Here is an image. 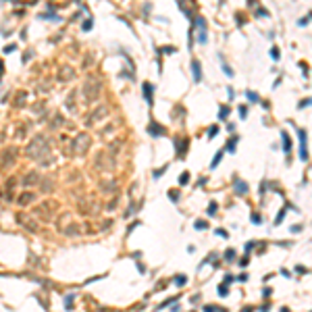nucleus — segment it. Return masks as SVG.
<instances>
[{
  "label": "nucleus",
  "mask_w": 312,
  "mask_h": 312,
  "mask_svg": "<svg viewBox=\"0 0 312 312\" xmlns=\"http://www.w3.org/2000/svg\"><path fill=\"white\" fill-rule=\"evenodd\" d=\"M300 135V160H308V133H306V129H300L298 131Z\"/></svg>",
  "instance_id": "nucleus-1"
},
{
  "label": "nucleus",
  "mask_w": 312,
  "mask_h": 312,
  "mask_svg": "<svg viewBox=\"0 0 312 312\" xmlns=\"http://www.w3.org/2000/svg\"><path fill=\"white\" fill-rule=\"evenodd\" d=\"M194 27H198V29H200V34H198V42H200V44H206V42H208L206 21L202 19V17H196V19H194Z\"/></svg>",
  "instance_id": "nucleus-2"
},
{
  "label": "nucleus",
  "mask_w": 312,
  "mask_h": 312,
  "mask_svg": "<svg viewBox=\"0 0 312 312\" xmlns=\"http://www.w3.org/2000/svg\"><path fill=\"white\" fill-rule=\"evenodd\" d=\"M142 90H144V98H146V102H148V106H152L154 104V85L150 81H144Z\"/></svg>",
  "instance_id": "nucleus-3"
},
{
  "label": "nucleus",
  "mask_w": 312,
  "mask_h": 312,
  "mask_svg": "<svg viewBox=\"0 0 312 312\" xmlns=\"http://www.w3.org/2000/svg\"><path fill=\"white\" fill-rule=\"evenodd\" d=\"M192 75H194V81H196V83L202 81V65H200V61H198V58H194V61H192Z\"/></svg>",
  "instance_id": "nucleus-4"
},
{
  "label": "nucleus",
  "mask_w": 312,
  "mask_h": 312,
  "mask_svg": "<svg viewBox=\"0 0 312 312\" xmlns=\"http://www.w3.org/2000/svg\"><path fill=\"white\" fill-rule=\"evenodd\" d=\"M148 133H150L152 138H158V135H165V127H160L158 123H154V121H152V123L148 125Z\"/></svg>",
  "instance_id": "nucleus-5"
},
{
  "label": "nucleus",
  "mask_w": 312,
  "mask_h": 312,
  "mask_svg": "<svg viewBox=\"0 0 312 312\" xmlns=\"http://www.w3.org/2000/svg\"><path fill=\"white\" fill-rule=\"evenodd\" d=\"M235 194H239V196H243V194H248V183L246 181H242L239 177H235Z\"/></svg>",
  "instance_id": "nucleus-6"
},
{
  "label": "nucleus",
  "mask_w": 312,
  "mask_h": 312,
  "mask_svg": "<svg viewBox=\"0 0 312 312\" xmlns=\"http://www.w3.org/2000/svg\"><path fill=\"white\" fill-rule=\"evenodd\" d=\"M281 144H283V152H291V139L287 135V131H281Z\"/></svg>",
  "instance_id": "nucleus-7"
},
{
  "label": "nucleus",
  "mask_w": 312,
  "mask_h": 312,
  "mask_svg": "<svg viewBox=\"0 0 312 312\" xmlns=\"http://www.w3.org/2000/svg\"><path fill=\"white\" fill-rule=\"evenodd\" d=\"M235 148H237V135H233V138H229V142H227V152H235Z\"/></svg>",
  "instance_id": "nucleus-8"
},
{
  "label": "nucleus",
  "mask_w": 312,
  "mask_h": 312,
  "mask_svg": "<svg viewBox=\"0 0 312 312\" xmlns=\"http://www.w3.org/2000/svg\"><path fill=\"white\" fill-rule=\"evenodd\" d=\"M229 115H231V108H229V106H221V111H219V119H221V121H227Z\"/></svg>",
  "instance_id": "nucleus-9"
},
{
  "label": "nucleus",
  "mask_w": 312,
  "mask_h": 312,
  "mask_svg": "<svg viewBox=\"0 0 312 312\" xmlns=\"http://www.w3.org/2000/svg\"><path fill=\"white\" fill-rule=\"evenodd\" d=\"M221 160H223V150H221V152H216V154H215V158H212V162H210V169H216Z\"/></svg>",
  "instance_id": "nucleus-10"
},
{
  "label": "nucleus",
  "mask_w": 312,
  "mask_h": 312,
  "mask_svg": "<svg viewBox=\"0 0 312 312\" xmlns=\"http://www.w3.org/2000/svg\"><path fill=\"white\" fill-rule=\"evenodd\" d=\"M246 98H248L250 102H258V100H260L258 94H256V92H252V90H246Z\"/></svg>",
  "instance_id": "nucleus-11"
},
{
  "label": "nucleus",
  "mask_w": 312,
  "mask_h": 312,
  "mask_svg": "<svg viewBox=\"0 0 312 312\" xmlns=\"http://www.w3.org/2000/svg\"><path fill=\"white\" fill-rule=\"evenodd\" d=\"M225 260H227V262H233V260H235V250L233 248H229L227 252H225Z\"/></svg>",
  "instance_id": "nucleus-12"
},
{
  "label": "nucleus",
  "mask_w": 312,
  "mask_h": 312,
  "mask_svg": "<svg viewBox=\"0 0 312 312\" xmlns=\"http://www.w3.org/2000/svg\"><path fill=\"white\" fill-rule=\"evenodd\" d=\"M270 58H273V61H279V58H281V50H279L277 46L270 48Z\"/></svg>",
  "instance_id": "nucleus-13"
},
{
  "label": "nucleus",
  "mask_w": 312,
  "mask_h": 312,
  "mask_svg": "<svg viewBox=\"0 0 312 312\" xmlns=\"http://www.w3.org/2000/svg\"><path fill=\"white\" fill-rule=\"evenodd\" d=\"M221 65H223V71H225V75H227V77H233V69H231V67H229V65L223 61V58H221Z\"/></svg>",
  "instance_id": "nucleus-14"
},
{
  "label": "nucleus",
  "mask_w": 312,
  "mask_h": 312,
  "mask_svg": "<svg viewBox=\"0 0 312 312\" xmlns=\"http://www.w3.org/2000/svg\"><path fill=\"white\" fill-rule=\"evenodd\" d=\"M219 296H221V298H225V296H229V287H227V283L219 285Z\"/></svg>",
  "instance_id": "nucleus-15"
},
{
  "label": "nucleus",
  "mask_w": 312,
  "mask_h": 312,
  "mask_svg": "<svg viewBox=\"0 0 312 312\" xmlns=\"http://www.w3.org/2000/svg\"><path fill=\"white\" fill-rule=\"evenodd\" d=\"M246 117H248V104H242V106H239V119L243 121Z\"/></svg>",
  "instance_id": "nucleus-16"
},
{
  "label": "nucleus",
  "mask_w": 312,
  "mask_h": 312,
  "mask_svg": "<svg viewBox=\"0 0 312 312\" xmlns=\"http://www.w3.org/2000/svg\"><path fill=\"white\" fill-rule=\"evenodd\" d=\"M310 19H312V13H308L306 17H302V19L298 21V25H300V27H304V25H308V21H310Z\"/></svg>",
  "instance_id": "nucleus-17"
},
{
  "label": "nucleus",
  "mask_w": 312,
  "mask_h": 312,
  "mask_svg": "<svg viewBox=\"0 0 312 312\" xmlns=\"http://www.w3.org/2000/svg\"><path fill=\"white\" fill-rule=\"evenodd\" d=\"M173 302H177V298H169V300H165L162 304H158V306H156V310H160V308H166V306H169V304H173Z\"/></svg>",
  "instance_id": "nucleus-18"
},
{
  "label": "nucleus",
  "mask_w": 312,
  "mask_h": 312,
  "mask_svg": "<svg viewBox=\"0 0 312 312\" xmlns=\"http://www.w3.org/2000/svg\"><path fill=\"white\" fill-rule=\"evenodd\" d=\"M187 183H189V173L185 171V173L179 177V185H187Z\"/></svg>",
  "instance_id": "nucleus-19"
},
{
  "label": "nucleus",
  "mask_w": 312,
  "mask_h": 312,
  "mask_svg": "<svg viewBox=\"0 0 312 312\" xmlns=\"http://www.w3.org/2000/svg\"><path fill=\"white\" fill-rule=\"evenodd\" d=\"M169 198H171V202L177 204V202H179V194H177V189H171V192H169Z\"/></svg>",
  "instance_id": "nucleus-20"
},
{
  "label": "nucleus",
  "mask_w": 312,
  "mask_h": 312,
  "mask_svg": "<svg viewBox=\"0 0 312 312\" xmlns=\"http://www.w3.org/2000/svg\"><path fill=\"white\" fill-rule=\"evenodd\" d=\"M306 106H312V98H304V100H300L298 108H306Z\"/></svg>",
  "instance_id": "nucleus-21"
},
{
  "label": "nucleus",
  "mask_w": 312,
  "mask_h": 312,
  "mask_svg": "<svg viewBox=\"0 0 312 312\" xmlns=\"http://www.w3.org/2000/svg\"><path fill=\"white\" fill-rule=\"evenodd\" d=\"M252 223H254V225H260V223H262V216L258 215V212H252Z\"/></svg>",
  "instance_id": "nucleus-22"
},
{
  "label": "nucleus",
  "mask_w": 312,
  "mask_h": 312,
  "mask_svg": "<svg viewBox=\"0 0 312 312\" xmlns=\"http://www.w3.org/2000/svg\"><path fill=\"white\" fill-rule=\"evenodd\" d=\"M216 133H219V127H216V125H212V127L208 129V138L212 139V138H215V135H216Z\"/></svg>",
  "instance_id": "nucleus-23"
},
{
  "label": "nucleus",
  "mask_w": 312,
  "mask_h": 312,
  "mask_svg": "<svg viewBox=\"0 0 312 312\" xmlns=\"http://www.w3.org/2000/svg\"><path fill=\"white\" fill-rule=\"evenodd\" d=\"M196 229L204 231V229H208V223H206V221H196Z\"/></svg>",
  "instance_id": "nucleus-24"
},
{
  "label": "nucleus",
  "mask_w": 312,
  "mask_h": 312,
  "mask_svg": "<svg viewBox=\"0 0 312 312\" xmlns=\"http://www.w3.org/2000/svg\"><path fill=\"white\" fill-rule=\"evenodd\" d=\"M81 29H83V31H90V29H92V19H85V21H83Z\"/></svg>",
  "instance_id": "nucleus-25"
},
{
  "label": "nucleus",
  "mask_w": 312,
  "mask_h": 312,
  "mask_svg": "<svg viewBox=\"0 0 312 312\" xmlns=\"http://www.w3.org/2000/svg\"><path fill=\"white\" fill-rule=\"evenodd\" d=\"M15 50H17L15 44H7V46H4V54H11V52H15Z\"/></svg>",
  "instance_id": "nucleus-26"
},
{
  "label": "nucleus",
  "mask_w": 312,
  "mask_h": 312,
  "mask_svg": "<svg viewBox=\"0 0 312 312\" xmlns=\"http://www.w3.org/2000/svg\"><path fill=\"white\" fill-rule=\"evenodd\" d=\"M206 212H208V215H216V204H215V202H212V204H208Z\"/></svg>",
  "instance_id": "nucleus-27"
},
{
  "label": "nucleus",
  "mask_w": 312,
  "mask_h": 312,
  "mask_svg": "<svg viewBox=\"0 0 312 312\" xmlns=\"http://www.w3.org/2000/svg\"><path fill=\"white\" fill-rule=\"evenodd\" d=\"M283 219H285V208H283V210H281V212L277 215V219H275V225H279V223L283 221Z\"/></svg>",
  "instance_id": "nucleus-28"
},
{
  "label": "nucleus",
  "mask_w": 312,
  "mask_h": 312,
  "mask_svg": "<svg viewBox=\"0 0 312 312\" xmlns=\"http://www.w3.org/2000/svg\"><path fill=\"white\" fill-rule=\"evenodd\" d=\"M204 312H225V310L216 308V306H206V308H204Z\"/></svg>",
  "instance_id": "nucleus-29"
},
{
  "label": "nucleus",
  "mask_w": 312,
  "mask_h": 312,
  "mask_svg": "<svg viewBox=\"0 0 312 312\" xmlns=\"http://www.w3.org/2000/svg\"><path fill=\"white\" fill-rule=\"evenodd\" d=\"M175 283H177V285H185V283H187V279L183 277V275H181V277H175Z\"/></svg>",
  "instance_id": "nucleus-30"
},
{
  "label": "nucleus",
  "mask_w": 312,
  "mask_h": 312,
  "mask_svg": "<svg viewBox=\"0 0 312 312\" xmlns=\"http://www.w3.org/2000/svg\"><path fill=\"white\" fill-rule=\"evenodd\" d=\"M165 171H166V166H162V169H156V171H154V179H158V177L165 173Z\"/></svg>",
  "instance_id": "nucleus-31"
},
{
  "label": "nucleus",
  "mask_w": 312,
  "mask_h": 312,
  "mask_svg": "<svg viewBox=\"0 0 312 312\" xmlns=\"http://www.w3.org/2000/svg\"><path fill=\"white\" fill-rule=\"evenodd\" d=\"M31 200H34V196H31V194H25L23 198H21V204H25V202H31Z\"/></svg>",
  "instance_id": "nucleus-32"
},
{
  "label": "nucleus",
  "mask_w": 312,
  "mask_h": 312,
  "mask_svg": "<svg viewBox=\"0 0 312 312\" xmlns=\"http://www.w3.org/2000/svg\"><path fill=\"white\" fill-rule=\"evenodd\" d=\"M227 98H229V100H233V98H235V92H233V88H227Z\"/></svg>",
  "instance_id": "nucleus-33"
},
{
  "label": "nucleus",
  "mask_w": 312,
  "mask_h": 312,
  "mask_svg": "<svg viewBox=\"0 0 312 312\" xmlns=\"http://www.w3.org/2000/svg\"><path fill=\"white\" fill-rule=\"evenodd\" d=\"M216 235H221V237H227V231H225V229H216Z\"/></svg>",
  "instance_id": "nucleus-34"
},
{
  "label": "nucleus",
  "mask_w": 312,
  "mask_h": 312,
  "mask_svg": "<svg viewBox=\"0 0 312 312\" xmlns=\"http://www.w3.org/2000/svg\"><path fill=\"white\" fill-rule=\"evenodd\" d=\"M270 308H269V304H264V306H260V312H269Z\"/></svg>",
  "instance_id": "nucleus-35"
}]
</instances>
